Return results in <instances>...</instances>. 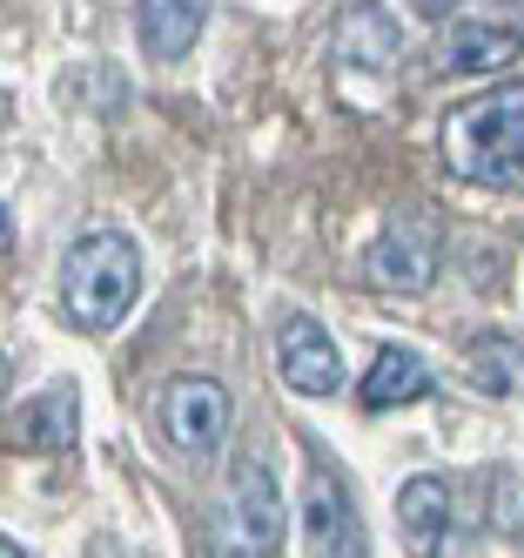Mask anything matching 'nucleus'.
<instances>
[{
  "instance_id": "6",
  "label": "nucleus",
  "mask_w": 524,
  "mask_h": 558,
  "mask_svg": "<svg viewBox=\"0 0 524 558\" xmlns=\"http://www.w3.org/2000/svg\"><path fill=\"white\" fill-rule=\"evenodd\" d=\"M303 532L316 558H363V518L350 505V492L337 485L330 464H309V485H303Z\"/></svg>"
},
{
  "instance_id": "18",
  "label": "nucleus",
  "mask_w": 524,
  "mask_h": 558,
  "mask_svg": "<svg viewBox=\"0 0 524 558\" xmlns=\"http://www.w3.org/2000/svg\"><path fill=\"white\" fill-rule=\"evenodd\" d=\"M0 558H27V551H21V545H14V538H0Z\"/></svg>"
},
{
  "instance_id": "15",
  "label": "nucleus",
  "mask_w": 524,
  "mask_h": 558,
  "mask_svg": "<svg viewBox=\"0 0 524 558\" xmlns=\"http://www.w3.org/2000/svg\"><path fill=\"white\" fill-rule=\"evenodd\" d=\"M491 492H498V511H491V525H498L504 538H517V532H524V485H517L511 471H498V485H491Z\"/></svg>"
},
{
  "instance_id": "4",
  "label": "nucleus",
  "mask_w": 524,
  "mask_h": 558,
  "mask_svg": "<svg viewBox=\"0 0 524 558\" xmlns=\"http://www.w3.org/2000/svg\"><path fill=\"white\" fill-rule=\"evenodd\" d=\"M161 437L182 451V458H216L222 437H229V390L216 377H175L169 390H161Z\"/></svg>"
},
{
  "instance_id": "2",
  "label": "nucleus",
  "mask_w": 524,
  "mask_h": 558,
  "mask_svg": "<svg viewBox=\"0 0 524 558\" xmlns=\"http://www.w3.org/2000/svg\"><path fill=\"white\" fill-rule=\"evenodd\" d=\"M142 296V250L121 229H88L61 256V310L74 330H114Z\"/></svg>"
},
{
  "instance_id": "3",
  "label": "nucleus",
  "mask_w": 524,
  "mask_h": 558,
  "mask_svg": "<svg viewBox=\"0 0 524 558\" xmlns=\"http://www.w3.org/2000/svg\"><path fill=\"white\" fill-rule=\"evenodd\" d=\"M282 545V492L269 464H235L222 505L209 518V558H276Z\"/></svg>"
},
{
  "instance_id": "17",
  "label": "nucleus",
  "mask_w": 524,
  "mask_h": 558,
  "mask_svg": "<svg viewBox=\"0 0 524 558\" xmlns=\"http://www.w3.org/2000/svg\"><path fill=\"white\" fill-rule=\"evenodd\" d=\"M8 243H14V229H8V209H0V256H8Z\"/></svg>"
},
{
  "instance_id": "8",
  "label": "nucleus",
  "mask_w": 524,
  "mask_h": 558,
  "mask_svg": "<svg viewBox=\"0 0 524 558\" xmlns=\"http://www.w3.org/2000/svg\"><path fill=\"white\" fill-rule=\"evenodd\" d=\"M451 477H437V471H417L411 485L397 492V518H403V532H411V551L424 558H443V538H451Z\"/></svg>"
},
{
  "instance_id": "1",
  "label": "nucleus",
  "mask_w": 524,
  "mask_h": 558,
  "mask_svg": "<svg viewBox=\"0 0 524 558\" xmlns=\"http://www.w3.org/2000/svg\"><path fill=\"white\" fill-rule=\"evenodd\" d=\"M443 162L484 189H524V82L471 95L443 114Z\"/></svg>"
},
{
  "instance_id": "10",
  "label": "nucleus",
  "mask_w": 524,
  "mask_h": 558,
  "mask_svg": "<svg viewBox=\"0 0 524 558\" xmlns=\"http://www.w3.org/2000/svg\"><path fill=\"white\" fill-rule=\"evenodd\" d=\"M202 27H209V0H142L135 8V34L155 61H182Z\"/></svg>"
},
{
  "instance_id": "5",
  "label": "nucleus",
  "mask_w": 524,
  "mask_h": 558,
  "mask_svg": "<svg viewBox=\"0 0 524 558\" xmlns=\"http://www.w3.org/2000/svg\"><path fill=\"white\" fill-rule=\"evenodd\" d=\"M363 276L390 296H417L437 276V229L424 216H390V229L363 250Z\"/></svg>"
},
{
  "instance_id": "14",
  "label": "nucleus",
  "mask_w": 524,
  "mask_h": 558,
  "mask_svg": "<svg viewBox=\"0 0 524 558\" xmlns=\"http://www.w3.org/2000/svg\"><path fill=\"white\" fill-rule=\"evenodd\" d=\"M74 417H81V397H74V384H48V397H34V404L14 417V430L27 437V445H68V437L81 430Z\"/></svg>"
},
{
  "instance_id": "11",
  "label": "nucleus",
  "mask_w": 524,
  "mask_h": 558,
  "mask_svg": "<svg viewBox=\"0 0 524 558\" xmlns=\"http://www.w3.org/2000/svg\"><path fill=\"white\" fill-rule=\"evenodd\" d=\"M430 397V364L403 343H383L363 371V411H397V404H417Z\"/></svg>"
},
{
  "instance_id": "12",
  "label": "nucleus",
  "mask_w": 524,
  "mask_h": 558,
  "mask_svg": "<svg viewBox=\"0 0 524 558\" xmlns=\"http://www.w3.org/2000/svg\"><path fill=\"white\" fill-rule=\"evenodd\" d=\"M397 48H403L397 21H390L383 8H370V0H356V8L337 14V54H343L350 68H390Z\"/></svg>"
},
{
  "instance_id": "7",
  "label": "nucleus",
  "mask_w": 524,
  "mask_h": 558,
  "mask_svg": "<svg viewBox=\"0 0 524 558\" xmlns=\"http://www.w3.org/2000/svg\"><path fill=\"white\" fill-rule=\"evenodd\" d=\"M276 364H282V384L303 390V397H330L343 384V356H337L330 330H322L316 316H290V324L276 330Z\"/></svg>"
},
{
  "instance_id": "9",
  "label": "nucleus",
  "mask_w": 524,
  "mask_h": 558,
  "mask_svg": "<svg viewBox=\"0 0 524 558\" xmlns=\"http://www.w3.org/2000/svg\"><path fill=\"white\" fill-rule=\"evenodd\" d=\"M524 54V34L517 27H491V21H471V27H451L443 34V54L437 68L443 74H498Z\"/></svg>"
},
{
  "instance_id": "19",
  "label": "nucleus",
  "mask_w": 524,
  "mask_h": 558,
  "mask_svg": "<svg viewBox=\"0 0 524 558\" xmlns=\"http://www.w3.org/2000/svg\"><path fill=\"white\" fill-rule=\"evenodd\" d=\"M0 129H8V95H0Z\"/></svg>"
},
{
  "instance_id": "16",
  "label": "nucleus",
  "mask_w": 524,
  "mask_h": 558,
  "mask_svg": "<svg viewBox=\"0 0 524 558\" xmlns=\"http://www.w3.org/2000/svg\"><path fill=\"white\" fill-rule=\"evenodd\" d=\"M451 8H458V0H417V14H424V21H443Z\"/></svg>"
},
{
  "instance_id": "13",
  "label": "nucleus",
  "mask_w": 524,
  "mask_h": 558,
  "mask_svg": "<svg viewBox=\"0 0 524 558\" xmlns=\"http://www.w3.org/2000/svg\"><path fill=\"white\" fill-rule=\"evenodd\" d=\"M464 377H471L477 397H517V390H524V343L504 337V330L471 337V350H464Z\"/></svg>"
}]
</instances>
